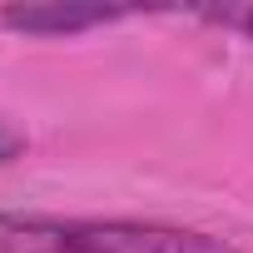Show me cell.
<instances>
[{"instance_id":"cell-1","label":"cell","mask_w":253,"mask_h":253,"mask_svg":"<svg viewBox=\"0 0 253 253\" xmlns=\"http://www.w3.org/2000/svg\"><path fill=\"white\" fill-rule=\"evenodd\" d=\"M0 253H238L228 238L164 218H84L0 209Z\"/></svg>"},{"instance_id":"cell-2","label":"cell","mask_w":253,"mask_h":253,"mask_svg":"<svg viewBox=\"0 0 253 253\" xmlns=\"http://www.w3.org/2000/svg\"><path fill=\"white\" fill-rule=\"evenodd\" d=\"M144 5H80V0H45V5H0V30L25 40H75L89 30H109L124 20H144Z\"/></svg>"},{"instance_id":"cell-3","label":"cell","mask_w":253,"mask_h":253,"mask_svg":"<svg viewBox=\"0 0 253 253\" xmlns=\"http://www.w3.org/2000/svg\"><path fill=\"white\" fill-rule=\"evenodd\" d=\"M169 15L204 20V25H213V30H228V35L253 40V0H243V5H194V10H169Z\"/></svg>"},{"instance_id":"cell-4","label":"cell","mask_w":253,"mask_h":253,"mask_svg":"<svg viewBox=\"0 0 253 253\" xmlns=\"http://www.w3.org/2000/svg\"><path fill=\"white\" fill-rule=\"evenodd\" d=\"M25 149H30V139H25V129H15V124L0 114V169H10L15 159H25Z\"/></svg>"}]
</instances>
